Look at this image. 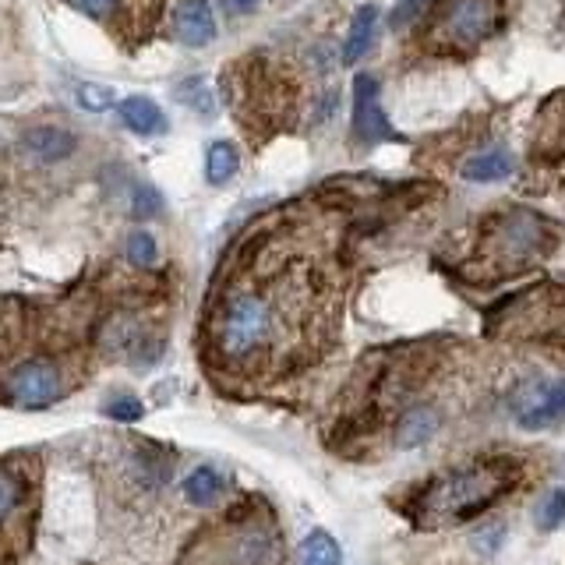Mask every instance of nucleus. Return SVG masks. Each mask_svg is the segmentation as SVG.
Instances as JSON below:
<instances>
[{"label":"nucleus","instance_id":"5701e85b","mask_svg":"<svg viewBox=\"0 0 565 565\" xmlns=\"http://www.w3.org/2000/svg\"><path fill=\"white\" fill-rule=\"evenodd\" d=\"M106 417H113V420H138L141 417V403L135 400V395H113V400L106 403Z\"/></svg>","mask_w":565,"mask_h":565},{"label":"nucleus","instance_id":"f8f14e48","mask_svg":"<svg viewBox=\"0 0 565 565\" xmlns=\"http://www.w3.org/2000/svg\"><path fill=\"white\" fill-rule=\"evenodd\" d=\"M117 117L131 135L141 138H152V135H163L166 131V113L160 110V103L149 96H127L117 103Z\"/></svg>","mask_w":565,"mask_h":565},{"label":"nucleus","instance_id":"a878e982","mask_svg":"<svg viewBox=\"0 0 565 565\" xmlns=\"http://www.w3.org/2000/svg\"><path fill=\"white\" fill-rule=\"evenodd\" d=\"M71 4H75L78 11H85V14H106V11H113V4H117V0H71Z\"/></svg>","mask_w":565,"mask_h":565},{"label":"nucleus","instance_id":"f257e3e1","mask_svg":"<svg viewBox=\"0 0 565 565\" xmlns=\"http://www.w3.org/2000/svg\"><path fill=\"white\" fill-rule=\"evenodd\" d=\"M282 332H287V304L276 293L240 287L223 297L212 322V343L223 364L254 367L273 357Z\"/></svg>","mask_w":565,"mask_h":565},{"label":"nucleus","instance_id":"f03ea898","mask_svg":"<svg viewBox=\"0 0 565 565\" xmlns=\"http://www.w3.org/2000/svg\"><path fill=\"white\" fill-rule=\"evenodd\" d=\"M276 523L262 505H240L194 548L191 565H276Z\"/></svg>","mask_w":565,"mask_h":565},{"label":"nucleus","instance_id":"6ab92c4d","mask_svg":"<svg viewBox=\"0 0 565 565\" xmlns=\"http://www.w3.org/2000/svg\"><path fill=\"white\" fill-rule=\"evenodd\" d=\"M155 259H160V244H155L152 234L135 230L131 237H127V262L138 265V268H152Z\"/></svg>","mask_w":565,"mask_h":565},{"label":"nucleus","instance_id":"2eb2a0df","mask_svg":"<svg viewBox=\"0 0 565 565\" xmlns=\"http://www.w3.org/2000/svg\"><path fill=\"white\" fill-rule=\"evenodd\" d=\"M240 170V149L234 141H212L205 149V180L223 188V184H230Z\"/></svg>","mask_w":565,"mask_h":565},{"label":"nucleus","instance_id":"a211bd4d","mask_svg":"<svg viewBox=\"0 0 565 565\" xmlns=\"http://www.w3.org/2000/svg\"><path fill=\"white\" fill-rule=\"evenodd\" d=\"M431 431H435L431 410H410L400 420V445H420L424 438H431Z\"/></svg>","mask_w":565,"mask_h":565},{"label":"nucleus","instance_id":"dca6fc26","mask_svg":"<svg viewBox=\"0 0 565 565\" xmlns=\"http://www.w3.org/2000/svg\"><path fill=\"white\" fill-rule=\"evenodd\" d=\"M223 488H226V480L219 470H212V466H198V470H191L188 480H184V499H188L191 505H212V502H219Z\"/></svg>","mask_w":565,"mask_h":565},{"label":"nucleus","instance_id":"f3484780","mask_svg":"<svg viewBox=\"0 0 565 565\" xmlns=\"http://www.w3.org/2000/svg\"><path fill=\"white\" fill-rule=\"evenodd\" d=\"M301 565H343V551L325 530H311L301 544Z\"/></svg>","mask_w":565,"mask_h":565},{"label":"nucleus","instance_id":"4be33fe9","mask_svg":"<svg viewBox=\"0 0 565 565\" xmlns=\"http://www.w3.org/2000/svg\"><path fill=\"white\" fill-rule=\"evenodd\" d=\"M78 103L89 110V113H103V110H110L113 103H117V99H113V89H106V85H81L78 89Z\"/></svg>","mask_w":565,"mask_h":565},{"label":"nucleus","instance_id":"aec40b11","mask_svg":"<svg viewBox=\"0 0 565 565\" xmlns=\"http://www.w3.org/2000/svg\"><path fill=\"white\" fill-rule=\"evenodd\" d=\"M537 523H541L544 530L562 527V523H565V488L548 491V499L537 505Z\"/></svg>","mask_w":565,"mask_h":565},{"label":"nucleus","instance_id":"4468645a","mask_svg":"<svg viewBox=\"0 0 565 565\" xmlns=\"http://www.w3.org/2000/svg\"><path fill=\"white\" fill-rule=\"evenodd\" d=\"M508 174H513V155H508L505 149H485L463 163V177L474 180V184L505 180Z\"/></svg>","mask_w":565,"mask_h":565},{"label":"nucleus","instance_id":"7ed1b4c3","mask_svg":"<svg viewBox=\"0 0 565 565\" xmlns=\"http://www.w3.org/2000/svg\"><path fill=\"white\" fill-rule=\"evenodd\" d=\"M513 485V470L508 466H466V470H452L438 477L435 485L424 491L420 499V519L431 527L442 523H463L488 508L499 494Z\"/></svg>","mask_w":565,"mask_h":565},{"label":"nucleus","instance_id":"9d476101","mask_svg":"<svg viewBox=\"0 0 565 565\" xmlns=\"http://www.w3.org/2000/svg\"><path fill=\"white\" fill-rule=\"evenodd\" d=\"M22 149L33 155V160L53 166V163H64L67 155H75L78 138L56 124H39V127H33V131H25Z\"/></svg>","mask_w":565,"mask_h":565},{"label":"nucleus","instance_id":"9b49d317","mask_svg":"<svg viewBox=\"0 0 565 565\" xmlns=\"http://www.w3.org/2000/svg\"><path fill=\"white\" fill-rule=\"evenodd\" d=\"M174 33L188 47H209L216 39V14L209 0H184L174 18Z\"/></svg>","mask_w":565,"mask_h":565},{"label":"nucleus","instance_id":"ddd939ff","mask_svg":"<svg viewBox=\"0 0 565 565\" xmlns=\"http://www.w3.org/2000/svg\"><path fill=\"white\" fill-rule=\"evenodd\" d=\"M375 25H378V8L375 4H364L357 8L350 22V33H347V42H343V64H357L361 56L372 50L375 42Z\"/></svg>","mask_w":565,"mask_h":565},{"label":"nucleus","instance_id":"412c9836","mask_svg":"<svg viewBox=\"0 0 565 565\" xmlns=\"http://www.w3.org/2000/svg\"><path fill=\"white\" fill-rule=\"evenodd\" d=\"M160 209H163V194L152 188V184H138L135 194H131V212L138 219H152V216H160Z\"/></svg>","mask_w":565,"mask_h":565},{"label":"nucleus","instance_id":"20e7f679","mask_svg":"<svg viewBox=\"0 0 565 565\" xmlns=\"http://www.w3.org/2000/svg\"><path fill=\"white\" fill-rule=\"evenodd\" d=\"M502 25V0H445L435 14L431 36L445 50H474Z\"/></svg>","mask_w":565,"mask_h":565},{"label":"nucleus","instance_id":"0eeeda50","mask_svg":"<svg viewBox=\"0 0 565 565\" xmlns=\"http://www.w3.org/2000/svg\"><path fill=\"white\" fill-rule=\"evenodd\" d=\"M28 508H33V488L25 470L14 463H0V555H11L28 530Z\"/></svg>","mask_w":565,"mask_h":565},{"label":"nucleus","instance_id":"6e6552de","mask_svg":"<svg viewBox=\"0 0 565 565\" xmlns=\"http://www.w3.org/2000/svg\"><path fill=\"white\" fill-rule=\"evenodd\" d=\"M353 138L361 146H378V141L400 138L378 103V81L372 75H357V81H353Z\"/></svg>","mask_w":565,"mask_h":565},{"label":"nucleus","instance_id":"39448f33","mask_svg":"<svg viewBox=\"0 0 565 565\" xmlns=\"http://www.w3.org/2000/svg\"><path fill=\"white\" fill-rule=\"evenodd\" d=\"M548 244H551L548 223L527 209H516L499 216V223L491 226L488 259L499 268H519V265H530L533 259H541Z\"/></svg>","mask_w":565,"mask_h":565},{"label":"nucleus","instance_id":"423d86ee","mask_svg":"<svg viewBox=\"0 0 565 565\" xmlns=\"http://www.w3.org/2000/svg\"><path fill=\"white\" fill-rule=\"evenodd\" d=\"M8 400L22 410H47L64 400L67 378L61 361L47 357V353H28V357L14 361L4 375Z\"/></svg>","mask_w":565,"mask_h":565},{"label":"nucleus","instance_id":"393cba45","mask_svg":"<svg viewBox=\"0 0 565 565\" xmlns=\"http://www.w3.org/2000/svg\"><path fill=\"white\" fill-rule=\"evenodd\" d=\"M180 99H184V103H191L194 110H202V113L212 110V92H205V81L202 78H194L191 85H184Z\"/></svg>","mask_w":565,"mask_h":565},{"label":"nucleus","instance_id":"b1692460","mask_svg":"<svg viewBox=\"0 0 565 565\" xmlns=\"http://www.w3.org/2000/svg\"><path fill=\"white\" fill-rule=\"evenodd\" d=\"M428 4H431V0H400V4H395V11L389 14V25L392 28H406Z\"/></svg>","mask_w":565,"mask_h":565},{"label":"nucleus","instance_id":"bb28decb","mask_svg":"<svg viewBox=\"0 0 565 565\" xmlns=\"http://www.w3.org/2000/svg\"><path fill=\"white\" fill-rule=\"evenodd\" d=\"M219 8H223L226 14H244V11L259 8V0H219Z\"/></svg>","mask_w":565,"mask_h":565},{"label":"nucleus","instance_id":"1a4fd4ad","mask_svg":"<svg viewBox=\"0 0 565 565\" xmlns=\"http://www.w3.org/2000/svg\"><path fill=\"white\" fill-rule=\"evenodd\" d=\"M562 417H565V378L530 386L516 400V420H519V428H527V431H544L551 424H558Z\"/></svg>","mask_w":565,"mask_h":565}]
</instances>
